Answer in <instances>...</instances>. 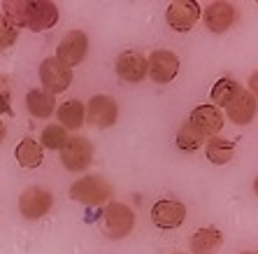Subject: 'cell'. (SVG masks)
I'll use <instances>...</instances> for the list:
<instances>
[{"label": "cell", "instance_id": "13", "mask_svg": "<svg viewBox=\"0 0 258 254\" xmlns=\"http://www.w3.org/2000/svg\"><path fill=\"white\" fill-rule=\"evenodd\" d=\"M114 68H116V75L123 82H131V84H140L142 79H147V73H149L147 56L140 54V52H123V54H119Z\"/></svg>", "mask_w": 258, "mask_h": 254}, {"label": "cell", "instance_id": "8", "mask_svg": "<svg viewBox=\"0 0 258 254\" xmlns=\"http://www.w3.org/2000/svg\"><path fill=\"white\" fill-rule=\"evenodd\" d=\"M200 17H203V10L196 0H174L165 12V21L174 33H188L200 21Z\"/></svg>", "mask_w": 258, "mask_h": 254}, {"label": "cell", "instance_id": "12", "mask_svg": "<svg viewBox=\"0 0 258 254\" xmlns=\"http://www.w3.org/2000/svg\"><path fill=\"white\" fill-rule=\"evenodd\" d=\"M58 24V7L51 0H28V12H26V28L33 33L54 28Z\"/></svg>", "mask_w": 258, "mask_h": 254}, {"label": "cell", "instance_id": "26", "mask_svg": "<svg viewBox=\"0 0 258 254\" xmlns=\"http://www.w3.org/2000/svg\"><path fill=\"white\" fill-rule=\"evenodd\" d=\"M249 91H251V96L258 100V70L251 75V77H249Z\"/></svg>", "mask_w": 258, "mask_h": 254}, {"label": "cell", "instance_id": "17", "mask_svg": "<svg viewBox=\"0 0 258 254\" xmlns=\"http://www.w3.org/2000/svg\"><path fill=\"white\" fill-rule=\"evenodd\" d=\"M56 117H58V126L66 131H79L86 121V105L82 100H66L56 108Z\"/></svg>", "mask_w": 258, "mask_h": 254}, {"label": "cell", "instance_id": "2", "mask_svg": "<svg viewBox=\"0 0 258 254\" xmlns=\"http://www.w3.org/2000/svg\"><path fill=\"white\" fill-rule=\"evenodd\" d=\"M102 229L112 240H123L135 229V212L119 200H109L102 210Z\"/></svg>", "mask_w": 258, "mask_h": 254}, {"label": "cell", "instance_id": "15", "mask_svg": "<svg viewBox=\"0 0 258 254\" xmlns=\"http://www.w3.org/2000/svg\"><path fill=\"white\" fill-rule=\"evenodd\" d=\"M258 115V100L251 96L249 89H242L237 96L233 98V103L226 108V117L237 126H246L251 124Z\"/></svg>", "mask_w": 258, "mask_h": 254}, {"label": "cell", "instance_id": "19", "mask_svg": "<svg viewBox=\"0 0 258 254\" xmlns=\"http://www.w3.org/2000/svg\"><path fill=\"white\" fill-rule=\"evenodd\" d=\"M14 159H17V164L21 168H37V166H42L44 161V149L42 145L33 138H24L14 147Z\"/></svg>", "mask_w": 258, "mask_h": 254}, {"label": "cell", "instance_id": "30", "mask_svg": "<svg viewBox=\"0 0 258 254\" xmlns=\"http://www.w3.org/2000/svg\"><path fill=\"white\" fill-rule=\"evenodd\" d=\"M172 254H184V252H172Z\"/></svg>", "mask_w": 258, "mask_h": 254}, {"label": "cell", "instance_id": "20", "mask_svg": "<svg viewBox=\"0 0 258 254\" xmlns=\"http://www.w3.org/2000/svg\"><path fill=\"white\" fill-rule=\"evenodd\" d=\"M205 154H207V161L214 166H226L233 161L235 157V145L230 140L216 135V138H210L205 142Z\"/></svg>", "mask_w": 258, "mask_h": 254}, {"label": "cell", "instance_id": "24", "mask_svg": "<svg viewBox=\"0 0 258 254\" xmlns=\"http://www.w3.org/2000/svg\"><path fill=\"white\" fill-rule=\"evenodd\" d=\"M19 30H21L19 26H14L5 14H0V52H3V49H10L17 42Z\"/></svg>", "mask_w": 258, "mask_h": 254}, {"label": "cell", "instance_id": "25", "mask_svg": "<svg viewBox=\"0 0 258 254\" xmlns=\"http://www.w3.org/2000/svg\"><path fill=\"white\" fill-rule=\"evenodd\" d=\"M0 115H12V91L3 75H0Z\"/></svg>", "mask_w": 258, "mask_h": 254}, {"label": "cell", "instance_id": "16", "mask_svg": "<svg viewBox=\"0 0 258 254\" xmlns=\"http://www.w3.org/2000/svg\"><path fill=\"white\" fill-rule=\"evenodd\" d=\"M191 254H219L223 247V233L214 226H203L188 240Z\"/></svg>", "mask_w": 258, "mask_h": 254}, {"label": "cell", "instance_id": "23", "mask_svg": "<svg viewBox=\"0 0 258 254\" xmlns=\"http://www.w3.org/2000/svg\"><path fill=\"white\" fill-rule=\"evenodd\" d=\"M68 131L63 126H58V124H49V126H44L42 135H40V145H42V149H63V145L68 142Z\"/></svg>", "mask_w": 258, "mask_h": 254}, {"label": "cell", "instance_id": "5", "mask_svg": "<svg viewBox=\"0 0 258 254\" xmlns=\"http://www.w3.org/2000/svg\"><path fill=\"white\" fill-rule=\"evenodd\" d=\"M40 82L42 89L49 91L51 96L68 91V86L72 84V68H68L66 63H60L56 56H49L40 63Z\"/></svg>", "mask_w": 258, "mask_h": 254}, {"label": "cell", "instance_id": "4", "mask_svg": "<svg viewBox=\"0 0 258 254\" xmlns=\"http://www.w3.org/2000/svg\"><path fill=\"white\" fill-rule=\"evenodd\" d=\"M51 208H54V194L44 187H28L19 196V212L28 222L42 219Z\"/></svg>", "mask_w": 258, "mask_h": 254}, {"label": "cell", "instance_id": "11", "mask_svg": "<svg viewBox=\"0 0 258 254\" xmlns=\"http://www.w3.org/2000/svg\"><path fill=\"white\" fill-rule=\"evenodd\" d=\"M186 219V206L181 200H174V198H163L158 203H154L151 208V222L163 231H170V229H179Z\"/></svg>", "mask_w": 258, "mask_h": 254}, {"label": "cell", "instance_id": "9", "mask_svg": "<svg viewBox=\"0 0 258 254\" xmlns=\"http://www.w3.org/2000/svg\"><path fill=\"white\" fill-rule=\"evenodd\" d=\"M147 66H149L147 77L154 79L156 84H168L179 73V56L170 52V49H156V52L149 54Z\"/></svg>", "mask_w": 258, "mask_h": 254}, {"label": "cell", "instance_id": "3", "mask_svg": "<svg viewBox=\"0 0 258 254\" xmlns=\"http://www.w3.org/2000/svg\"><path fill=\"white\" fill-rule=\"evenodd\" d=\"M60 164L70 173H82L93 164V145L84 135H72L60 149Z\"/></svg>", "mask_w": 258, "mask_h": 254}, {"label": "cell", "instance_id": "7", "mask_svg": "<svg viewBox=\"0 0 258 254\" xmlns=\"http://www.w3.org/2000/svg\"><path fill=\"white\" fill-rule=\"evenodd\" d=\"M119 119V103L107 93H96L86 103V121L96 128H112Z\"/></svg>", "mask_w": 258, "mask_h": 254}, {"label": "cell", "instance_id": "10", "mask_svg": "<svg viewBox=\"0 0 258 254\" xmlns=\"http://www.w3.org/2000/svg\"><path fill=\"white\" fill-rule=\"evenodd\" d=\"M86 54H89V37L84 30H70L68 35L56 47V59L60 63H66L68 68H75L79 63H84Z\"/></svg>", "mask_w": 258, "mask_h": 254}, {"label": "cell", "instance_id": "14", "mask_svg": "<svg viewBox=\"0 0 258 254\" xmlns=\"http://www.w3.org/2000/svg\"><path fill=\"white\" fill-rule=\"evenodd\" d=\"M188 121L193 124V128H196V131H200L205 138L210 140V138H216V135L221 133V128H223V112L219 108H214V105H198V108L191 112Z\"/></svg>", "mask_w": 258, "mask_h": 254}, {"label": "cell", "instance_id": "18", "mask_svg": "<svg viewBox=\"0 0 258 254\" xmlns=\"http://www.w3.org/2000/svg\"><path fill=\"white\" fill-rule=\"evenodd\" d=\"M26 108L35 119H49L56 112V96L44 89H30L26 96Z\"/></svg>", "mask_w": 258, "mask_h": 254}, {"label": "cell", "instance_id": "6", "mask_svg": "<svg viewBox=\"0 0 258 254\" xmlns=\"http://www.w3.org/2000/svg\"><path fill=\"white\" fill-rule=\"evenodd\" d=\"M200 19L205 21V28L210 30V33L223 35L237 21V7L233 3H228V0H214V3H210V5L205 7V12Z\"/></svg>", "mask_w": 258, "mask_h": 254}, {"label": "cell", "instance_id": "27", "mask_svg": "<svg viewBox=\"0 0 258 254\" xmlns=\"http://www.w3.org/2000/svg\"><path fill=\"white\" fill-rule=\"evenodd\" d=\"M5 135H7V128H5V124H3V119H0V142L5 140Z\"/></svg>", "mask_w": 258, "mask_h": 254}, {"label": "cell", "instance_id": "1", "mask_svg": "<svg viewBox=\"0 0 258 254\" xmlns=\"http://www.w3.org/2000/svg\"><path fill=\"white\" fill-rule=\"evenodd\" d=\"M114 187L102 175H84L70 187V198L84 206H107Z\"/></svg>", "mask_w": 258, "mask_h": 254}, {"label": "cell", "instance_id": "21", "mask_svg": "<svg viewBox=\"0 0 258 254\" xmlns=\"http://www.w3.org/2000/svg\"><path fill=\"white\" fill-rule=\"evenodd\" d=\"M242 91V86L235 82L233 77H221V79H216L214 86H212L210 91V98H212V105L219 110H226L230 103H233V98L237 96Z\"/></svg>", "mask_w": 258, "mask_h": 254}, {"label": "cell", "instance_id": "22", "mask_svg": "<svg viewBox=\"0 0 258 254\" xmlns=\"http://www.w3.org/2000/svg\"><path fill=\"white\" fill-rule=\"evenodd\" d=\"M174 142H177V147H179L181 151H196V149H200V147L207 142V138H205L200 131H196V128H193V124L186 119L179 126V131H177Z\"/></svg>", "mask_w": 258, "mask_h": 254}, {"label": "cell", "instance_id": "29", "mask_svg": "<svg viewBox=\"0 0 258 254\" xmlns=\"http://www.w3.org/2000/svg\"><path fill=\"white\" fill-rule=\"evenodd\" d=\"M242 254H256V252H242Z\"/></svg>", "mask_w": 258, "mask_h": 254}, {"label": "cell", "instance_id": "28", "mask_svg": "<svg viewBox=\"0 0 258 254\" xmlns=\"http://www.w3.org/2000/svg\"><path fill=\"white\" fill-rule=\"evenodd\" d=\"M253 191H256V196H258V175H256V180H253Z\"/></svg>", "mask_w": 258, "mask_h": 254}, {"label": "cell", "instance_id": "31", "mask_svg": "<svg viewBox=\"0 0 258 254\" xmlns=\"http://www.w3.org/2000/svg\"><path fill=\"white\" fill-rule=\"evenodd\" d=\"M256 254H258V252H256Z\"/></svg>", "mask_w": 258, "mask_h": 254}]
</instances>
